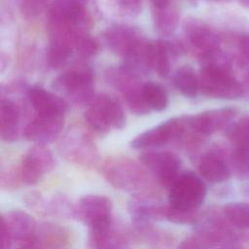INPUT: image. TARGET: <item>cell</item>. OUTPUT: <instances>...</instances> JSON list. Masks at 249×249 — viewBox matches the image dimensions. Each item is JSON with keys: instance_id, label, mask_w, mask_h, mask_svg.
<instances>
[{"instance_id": "24", "label": "cell", "mask_w": 249, "mask_h": 249, "mask_svg": "<svg viewBox=\"0 0 249 249\" xmlns=\"http://www.w3.org/2000/svg\"><path fill=\"white\" fill-rule=\"evenodd\" d=\"M20 133V109L9 98H2L0 104V134L6 142L17 141Z\"/></svg>"}, {"instance_id": "39", "label": "cell", "mask_w": 249, "mask_h": 249, "mask_svg": "<svg viewBox=\"0 0 249 249\" xmlns=\"http://www.w3.org/2000/svg\"><path fill=\"white\" fill-rule=\"evenodd\" d=\"M177 249H210L207 244L196 234L187 237L178 246Z\"/></svg>"}, {"instance_id": "9", "label": "cell", "mask_w": 249, "mask_h": 249, "mask_svg": "<svg viewBox=\"0 0 249 249\" xmlns=\"http://www.w3.org/2000/svg\"><path fill=\"white\" fill-rule=\"evenodd\" d=\"M188 129V117L169 119L138 134L131 142L133 149H153L184 138Z\"/></svg>"}, {"instance_id": "16", "label": "cell", "mask_w": 249, "mask_h": 249, "mask_svg": "<svg viewBox=\"0 0 249 249\" xmlns=\"http://www.w3.org/2000/svg\"><path fill=\"white\" fill-rule=\"evenodd\" d=\"M236 115V110L225 107L201 112L188 117V125L199 136H208L221 129L228 128Z\"/></svg>"}, {"instance_id": "2", "label": "cell", "mask_w": 249, "mask_h": 249, "mask_svg": "<svg viewBox=\"0 0 249 249\" xmlns=\"http://www.w3.org/2000/svg\"><path fill=\"white\" fill-rule=\"evenodd\" d=\"M105 180L114 188L133 194L149 192L153 176L135 160L126 157H112L102 166Z\"/></svg>"}, {"instance_id": "37", "label": "cell", "mask_w": 249, "mask_h": 249, "mask_svg": "<svg viewBox=\"0 0 249 249\" xmlns=\"http://www.w3.org/2000/svg\"><path fill=\"white\" fill-rule=\"evenodd\" d=\"M23 199H24L26 206L29 209H31L34 212H37L39 214L45 215L47 199L39 192L31 191L24 196Z\"/></svg>"}, {"instance_id": "15", "label": "cell", "mask_w": 249, "mask_h": 249, "mask_svg": "<svg viewBox=\"0 0 249 249\" xmlns=\"http://www.w3.org/2000/svg\"><path fill=\"white\" fill-rule=\"evenodd\" d=\"M69 241L70 232L64 227L52 222H40L33 236L16 249H62Z\"/></svg>"}, {"instance_id": "36", "label": "cell", "mask_w": 249, "mask_h": 249, "mask_svg": "<svg viewBox=\"0 0 249 249\" xmlns=\"http://www.w3.org/2000/svg\"><path fill=\"white\" fill-rule=\"evenodd\" d=\"M21 181L19 168L2 169L0 175V186L5 191H13L18 188Z\"/></svg>"}, {"instance_id": "26", "label": "cell", "mask_w": 249, "mask_h": 249, "mask_svg": "<svg viewBox=\"0 0 249 249\" xmlns=\"http://www.w3.org/2000/svg\"><path fill=\"white\" fill-rule=\"evenodd\" d=\"M45 215L65 220L77 219V204L64 194H54L47 199Z\"/></svg>"}, {"instance_id": "10", "label": "cell", "mask_w": 249, "mask_h": 249, "mask_svg": "<svg viewBox=\"0 0 249 249\" xmlns=\"http://www.w3.org/2000/svg\"><path fill=\"white\" fill-rule=\"evenodd\" d=\"M141 164L161 187L169 188L180 174L182 161L174 153L147 151L140 155Z\"/></svg>"}, {"instance_id": "25", "label": "cell", "mask_w": 249, "mask_h": 249, "mask_svg": "<svg viewBox=\"0 0 249 249\" xmlns=\"http://www.w3.org/2000/svg\"><path fill=\"white\" fill-rule=\"evenodd\" d=\"M152 17L154 27L158 33L163 36L171 35L179 22V11L171 2L160 5H152Z\"/></svg>"}, {"instance_id": "30", "label": "cell", "mask_w": 249, "mask_h": 249, "mask_svg": "<svg viewBox=\"0 0 249 249\" xmlns=\"http://www.w3.org/2000/svg\"><path fill=\"white\" fill-rule=\"evenodd\" d=\"M226 219L237 230H249V202H231L223 207Z\"/></svg>"}, {"instance_id": "38", "label": "cell", "mask_w": 249, "mask_h": 249, "mask_svg": "<svg viewBox=\"0 0 249 249\" xmlns=\"http://www.w3.org/2000/svg\"><path fill=\"white\" fill-rule=\"evenodd\" d=\"M118 10L124 16H137L142 7V0H115Z\"/></svg>"}, {"instance_id": "40", "label": "cell", "mask_w": 249, "mask_h": 249, "mask_svg": "<svg viewBox=\"0 0 249 249\" xmlns=\"http://www.w3.org/2000/svg\"><path fill=\"white\" fill-rule=\"evenodd\" d=\"M239 49L242 54L249 56V34H245L239 39Z\"/></svg>"}, {"instance_id": "31", "label": "cell", "mask_w": 249, "mask_h": 249, "mask_svg": "<svg viewBox=\"0 0 249 249\" xmlns=\"http://www.w3.org/2000/svg\"><path fill=\"white\" fill-rule=\"evenodd\" d=\"M230 166L239 179L249 178V144L234 147L230 157Z\"/></svg>"}, {"instance_id": "6", "label": "cell", "mask_w": 249, "mask_h": 249, "mask_svg": "<svg viewBox=\"0 0 249 249\" xmlns=\"http://www.w3.org/2000/svg\"><path fill=\"white\" fill-rule=\"evenodd\" d=\"M58 151L67 161L84 167L93 168L99 162V153L95 143L80 127H73L63 135L58 144Z\"/></svg>"}, {"instance_id": "7", "label": "cell", "mask_w": 249, "mask_h": 249, "mask_svg": "<svg viewBox=\"0 0 249 249\" xmlns=\"http://www.w3.org/2000/svg\"><path fill=\"white\" fill-rule=\"evenodd\" d=\"M88 0H53L49 8L48 28H63L77 33L88 32Z\"/></svg>"}, {"instance_id": "29", "label": "cell", "mask_w": 249, "mask_h": 249, "mask_svg": "<svg viewBox=\"0 0 249 249\" xmlns=\"http://www.w3.org/2000/svg\"><path fill=\"white\" fill-rule=\"evenodd\" d=\"M142 93L144 100L150 110L163 111L168 106V94L164 88L154 82H146L143 84Z\"/></svg>"}, {"instance_id": "3", "label": "cell", "mask_w": 249, "mask_h": 249, "mask_svg": "<svg viewBox=\"0 0 249 249\" xmlns=\"http://www.w3.org/2000/svg\"><path fill=\"white\" fill-rule=\"evenodd\" d=\"M53 88L66 102L75 105H89L94 98L92 71L86 65L74 66L53 81Z\"/></svg>"}, {"instance_id": "23", "label": "cell", "mask_w": 249, "mask_h": 249, "mask_svg": "<svg viewBox=\"0 0 249 249\" xmlns=\"http://www.w3.org/2000/svg\"><path fill=\"white\" fill-rule=\"evenodd\" d=\"M180 44L158 40L149 43V64L159 76L165 77L170 69V56L182 51Z\"/></svg>"}, {"instance_id": "19", "label": "cell", "mask_w": 249, "mask_h": 249, "mask_svg": "<svg viewBox=\"0 0 249 249\" xmlns=\"http://www.w3.org/2000/svg\"><path fill=\"white\" fill-rule=\"evenodd\" d=\"M26 96L37 115L65 116L67 112L68 103L62 97L40 86L27 88Z\"/></svg>"}, {"instance_id": "28", "label": "cell", "mask_w": 249, "mask_h": 249, "mask_svg": "<svg viewBox=\"0 0 249 249\" xmlns=\"http://www.w3.org/2000/svg\"><path fill=\"white\" fill-rule=\"evenodd\" d=\"M75 52L73 44L61 39H50L47 52V61L50 67L57 69L62 67Z\"/></svg>"}, {"instance_id": "8", "label": "cell", "mask_w": 249, "mask_h": 249, "mask_svg": "<svg viewBox=\"0 0 249 249\" xmlns=\"http://www.w3.org/2000/svg\"><path fill=\"white\" fill-rule=\"evenodd\" d=\"M166 205L150 191L133 194L127 208L135 231L144 234L154 229L155 222L165 219Z\"/></svg>"}, {"instance_id": "41", "label": "cell", "mask_w": 249, "mask_h": 249, "mask_svg": "<svg viewBox=\"0 0 249 249\" xmlns=\"http://www.w3.org/2000/svg\"><path fill=\"white\" fill-rule=\"evenodd\" d=\"M170 0H151L152 5H160V4H164L169 2Z\"/></svg>"}, {"instance_id": "43", "label": "cell", "mask_w": 249, "mask_h": 249, "mask_svg": "<svg viewBox=\"0 0 249 249\" xmlns=\"http://www.w3.org/2000/svg\"><path fill=\"white\" fill-rule=\"evenodd\" d=\"M238 1L241 3V5L249 8V0H238Z\"/></svg>"}, {"instance_id": "35", "label": "cell", "mask_w": 249, "mask_h": 249, "mask_svg": "<svg viewBox=\"0 0 249 249\" xmlns=\"http://www.w3.org/2000/svg\"><path fill=\"white\" fill-rule=\"evenodd\" d=\"M232 65L236 67L240 77L239 83L243 89V95H249V56L241 53V55L234 59Z\"/></svg>"}, {"instance_id": "18", "label": "cell", "mask_w": 249, "mask_h": 249, "mask_svg": "<svg viewBox=\"0 0 249 249\" xmlns=\"http://www.w3.org/2000/svg\"><path fill=\"white\" fill-rule=\"evenodd\" d=\"M185 33L187 40L196 51L199 58L220 51V37L204 23L197 20L189 21L185 27Z\"/></svg>"}, {"instance_id": "4", "label": "cell", "mask_w": 249, "mask_h": 249, "mask_svg": "<svg viewBox=\"0 0 249 249\" xmlns=\"http://www.w3.org/2000/svg\"><path fill=\"white\" fill-rule=\"evenodd\" d=\"M207 194L204 181L196 173L180 172L169 187L168 206L183 212H197Z\"/></svg>"}, {"instance_id": "13", "label": "cell", "mask_w": 249, "mask_h": 249, "mask_svg": "<svg viewBox=\"0 0 249 249\" xmlns=\"http://www.w3.org/2000/svg\"><path fill=\"white\" fill-rule=\"evenodd\" d=\"M108 77L110 83L121 92L131 112L136 115H146L150 112L143 97V84L140 83V77L127 72L122 66L111 70Z\"/></svg>"}, {"instance_id": "27", "label": "cell", "mask_w": 249, "mask_h": 249, "mask_svg": "<svg viewBox=\"0 0 249 249\" xmlns=\"http://www.w3.org/2000/svg\"><path fill=\"white\" fill-rule=\"evenodd\" d=\"M174 85L186 97L194 98L200 91L199 78L190 66L180 67L174 75Z\"/></svg>"}, {"instance_id": "21", "label": "cell", "mask_w": 249, "mask_h": 249, "mask_svg": "<svg viewBox=\"0 0 249 249\" xmlns=\"http://www.w3.org/2000/svg\"><path fill=\"white\" fill-rule=\"evenodd\" d=\"M90 249H131L127 232L114 221L103 228L89 230Z\"/></svg>"}, {"instance_id": "22", "label": "cell", "mask_w": 249, "mask_h": 249, "mask_svg": "<svg viewBox=\"0 0 249 249\" xmlns=\"http://www.w3.org/2000/svg\"><path fill=\"white\" fill-rule=\"evenodd\" d=\"M197 168L200 176L212 184H220L227 181L231 171L224 155L217 150L204 153L199 158Z\"/></svg>"}, {"instance_id": "17", "label": "cell", "mask_w": 249, "mask_h": 249, "mask_svg": "<svg viewBox=\"0 0 249 249\" xmlns=\"http://www.w3.org/2000/svg\"><path fill=\"white\" fill-rule=\"evenodd\" d=\"M64 116L37 115L23 128L25 139L38 145H47L54 141L61 133Z\"/></svg>"}, {"instance_id": "5", "label": "cell", "mask_w": 249, "mask_h": 249, "mask_svg": "<svg viewBox=\"0 0 249 249\" xmlns=\"http://www.w3.org/2000/svg\"><path fill=\"white\" fill-rule=\"evenodd\" d=\"M88 125L95 132L105 134L125 125V116L120 103L108 94L94 96L85 113Z\"/></svg>"}, {"instance_id": "1", "label": "cell", "mask_w": 249, "mask_h": 249, "mask_svg": "<svg viewBox=\"0 0 249 249\" xmlns=\"http://www.w3.org/2000/svg\"><path fill=\"white\" fill-rule=\"evenodd\" d=\"M199 89L202 94L216 99H236L243 89L232 70V61L220 50L201 58Z\"/></svg>"}, {"instance_id": "11", "label": "cell", "mask_w": 249, "mask_h": 249, "mask_svg": "<svg viewBox=\"0 0 249 249\" xmlns=\"http://www.w3.org/2000/svg\"><path fill=\"white\" fill-rule=\"evenodd\" d=\"M55 166V159L46 145L35 144L22 157L19 173L25 185L38 184Z\"/></svg>"}, {"instance_id": "33", "label": "cell", "mask_w": 249, "mask_h": 249, "mask_svg": "<svg viewBox=\"0 0 249 249\" xmlns=\"http://www.w3.org/2000/svg\"><path fill=\"white\" fill-rule=\"evenodd\" d=\"M98 51V44L97 42L88 34V32L82 33L79 35L75 42V52L83 56V57H89L94 55Z\"/></svg>"}, {"instance_id": "44", "label": "cell", "mask_w": 249, "mask_h": 249, "mask_svg": "<svg viewBox=\"0 0 249 249\" xmlns=\"http://www.w3.org/2000/svg\"><path fill=\"white\" fill-rule=\"evenodd\" d=\"M206 1H210V2H228L230 0H206Z\"/></svg>"}, {"instance_id": "12", "label": "cell", "mask_w": 249, "mask_h": 249, "mask_svg": "<svg viewBox=\"0 0 249 249\" xmlns=\"http://www.w3.org/2000/svg\"><path fill=\"white\" fill-rule=\"evenodd\" d=\"M112 210V201L106 196L87 195L77 203V220L82 221L89 230L100 229L114 221Z\"/></svg>"}, {"instance_id": "20", "label": "cell", "mask_w": 249, "mask_h": 249, "mask_svg": "<svg viewBox=\"0 0 249 249\" xmlns=\"http://www.w3.org/2000/svg\"><path fill=\"white\" fill-rule=\"evenodd\" d=\"M1 228L10 234L13 242L18 245L28 241L34 234L37 223L35 219L25 211L15 209L2 215Z\"/></svg>"}, {"instance_id": "32", "label": "cell", "mask_w": 249, "mask_h": 249, "mask_svg": "<svg viewBox=\"0 0 249 249\" xmlns=\"http://www.w3.org/2000/svg\"><path fill=\"white\" fill-rule=\"evenodd\" d=\"M226 133L235 146L249 144V116L239 120L237 123L231 124L227 128Z\"/></svg>"}, {"instance_id": "42", "label": "cell", "mask_w": 249, "mask_h": 249, "mask_svg": "<svg viewBox=\"0 0 249 249\" xmlns=\"http://www.w3.org/2000/svg\"><path fill=\"white\" fill-rule=\"evenodd\" d=\"M222 249H241L240 247H238L237 244H233V245H230V246H227V247H224Z\"/></svg>"}, {"instance_id": "34", "label": "cell", "mask_w": 249, "mask_h": 249, "mask_svg": "<svg viewBox=\"0 0 249 249\" xmlns=\"http://www.w3.org/2000/svg\"><path fill=\"white\" fill-rule=\"evenodd\" d=\"M49 0H20V12L27 19H34L48 7Z\"/></svg>"}, {"instance_id": "14", "label": "cell", "mask_w": 249, "mask_h": 249, "mask_svg": "<svg viewBox=\"0 0 249 249\" xmlns=\"http://www.w3.org/2000/svg\"><path fill=\"white\" fill-rule=\"evenodd\" d=\"M103 37L108 49L124 59L137 52L147 42L138 30L124 24L108 27Z\"/></svg>"}]
</instances>
